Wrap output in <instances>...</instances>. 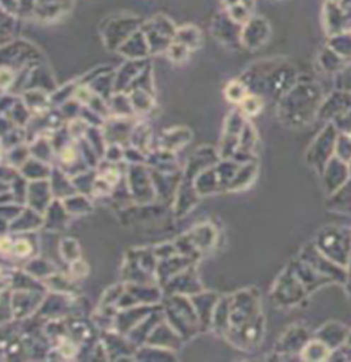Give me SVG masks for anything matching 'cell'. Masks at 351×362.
Segmentation results:
<instances>
[{
	"label": "cell",
	"mask_w": 351,
	"mask_h": 362,
	"mask_svg": "<svg viewBox=\"0 0 351 362\" xmlns=\"http://www.w3.org/2000/svg\"><path fill=\"white\" fill-rule=\"evenodd\" d=\"M307 347H310L313 351H306L305 350V358L306 360H313V361H318V360H324L327 354H324V351L327 350V346L324 343H318V341H314V343H310L307 344Z\"/></svg>",
	"instance_id": "obj_2"
},
{
	"label": "cell",
	"mask_w": 351,
	"mask_h": 362,
	"mask_svg": "<svg viewBox=\"0 0 351 362\" xmlns=\"http://www.w3.org/2000/svg\"><path fill=\"white\" fill-rule=\"evenodd\" d=\"M346 281H347V287H349V291H350V294H351V258H350V268H349V276H347V279H346Z\"/></svg>",
	"instance_id": "obj_4"
},
{
	"label": "cell",
	"mask_w": 351,
	"mask_h": 362,
	"mask_svg": "<svg viewBox=\"0 0 351 362\" xmlns=\"http://www.w3.org/2000/svg\"><path fill=\"white\" fill-rule=\"evenodd\" d=\"M11 250H14L17 255H22V257L28 255V254L32 251V249H30V245H29L26 240H20V242H17V243H16V246H14V247H11ZM10 252H11V251H10Z\"/></svg>",
	"instance_id": "obj_3"
},
{
	"label": "cell",
	"mask_w": 351,
	"mask_h": 362,
	"mask_svg": "<svg viewBox=\"0 0 351 362\" xmlns=\"http://www.w3.org/2000/svg\"><path fill=\"white\" fill-rule=\"evenodd\" d=\"M226 96L232 102H236V103L241 102V103L247 98V93H246V88H244V86L241 83H235L234 81L226 88Z\"/></svg>",
	"instance_id": "obj_1"
}]
</instances>
